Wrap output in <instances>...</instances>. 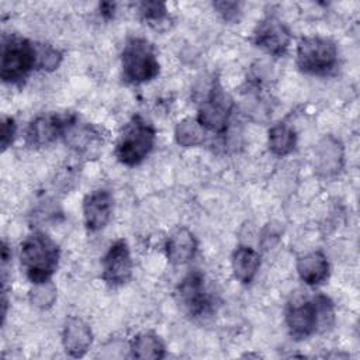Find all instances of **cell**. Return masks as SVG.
Masks as SVG:
<instances>
[{
	"instance_id": "6da1fadb",
	"label": "cell",
	"mask_w": 360,
	"mask_h": 360,
	"mask_svg": "<svg viewBox=\"0 0 360 360\" xmlns=\"http://www.w3.org/2000/svg\"><path fill=\"white\" fill-rule=\"evenodd\" d=\"M333 319V302L322 294L311 300L292 302L285 311L287 329L295 340L307 339L321 329H329Z\"/></svg>"
},
{
	"instance_id": "7a4b0ae2",
	"label": "cell",
	"mask_w": 360,
	"mask_h": 360,
	"mask_svg": "<svg viewBox=\"0 0 360 360\" xmlns=\"http://www.w3.org/2000/svg\"><path fill=\"white\" fill-rule=\"evenodd\" d=\"M59 257L58 243L41 231L28 235L20 248L21 266L32 284L51 280L58 269Z\"/></svg>"
},
{
	"instance_id": "3957f363",
	"label": "cell",
	"mask_w": 360,
	"mask_h": 360,
	"mask_svg": "<svg viewBox=\"0 0 360 360\" xmlns=\"http://www.w3.org/2000/svg\"><path fill=\"white\" fill-rule=\"evenodd\" d=\"M297 66L312 76H330L339 66V49L335 41L321 35L302 37L297 45Z\"/></svg>"
},
{
	"instance_id": "277c9868",
	"label": "cell",
	"mask_w": 360,
	"mask_h": 360,
	"mask_svg": "<svg viewBox=\"0 0 360 360\" xmlns=\"http://www.w3.org/2000/svg\"><path fill=\"white\" fill-rule=\"evenodd\" d=\"M34 69H37L35 42L20 35L4 37L0 65L1 80L20 86Z\"/></svg>"
},
{
	"instance_id": "5b68a950",
	"label": "cell",
	"mask_w": 360,
	"mask_h": 360,
	"mask_svg": "<svg viewBox=\"0 0 360 360\" xmlns=\"http://www.w3.org/2000/svg\"><path fill=\"white\" fill-rule=\"evenodd\" d=\"M155 139L153 125L141 115H134L117 141L115 158L125 166H136L152 152Z\"/></svg>"
},
{
	"instance_id": "8992f818",
	"label": "cell",
	"mask_w": 360,
	"mask_h": 360,
	"mask_svg": "<svg viewBox=\"0 0 360 360\" xmlns=\"http://www.w3.org/2000/svg\"><path fill=\"white\" fill-rule=\"evenodd\" d=\"M122 76L128 83L141 84L153 80L160 70L155 46L145 38H129L121 53Z\"/></svg>"
},
{
	"instance_id": "52a82bcc",
	"label": "cell",
	"mask_w": 360,
	"mask_h": 360,
	"mask_svg": "<svg viewBox=\"0 0 360 360\" xmlns=\"http://www.w3.org/2000/svg\"><path fill=\"white\" fill-rule=\"evenodd\" d=\"M232 108V98L225 93L218 82H214L208 96L198 107L197 121L205 128V131L221 135L228 128Z\"/></svg>"
},
{
	"instance_id": "ba28073f",
	"label": "cell",
	"mask_w": 360,
	"mask_h": 360,
	"mask_svg": "<svg viewBox=\"0 0 360 360\" xmlns=\"http://www.w3.org/2000/svg\"><path fill=\"white\" fill-rule=\"evenodd\" d=\"M177 301L190 316H202L211 308V297L208 294L202 273L194 270L188 273L177 285Z\"/></svg>"
},
{
	"instance_id": "9c48e42d",
	"label": "cell",
	"mask_w": 360,
	"mask_h": 360,
	"mask_svg": "<svg viewBox=\"0 0 360 360\" xmlns=\"http://www.w3.org/2000/svg\"><path fill=\"white\" fill-rule=\"evenodd\" d=\"M132 269L134 262L127 240H115L101 259L103 280L111 287L122 285L129 281L132 276Z\"/></svg>"
},
{
	"instance_id": "30bf717a",
	"label": "cell",
	"mask_w": 360,
	"mask_h": 360,
	"mask_svg": "<svg viewBox=\"0 0 360 360\" xmlns=\"http://www.w3.org/2000/svg\"><path fill=\"white\" fill-rule=\"evenodd\" d=\"M253 41L266 53L283 56L291 44V32L280 18L267 15L255 28Z\"/></svg>"
},
{
	"instance_id": "8fae6325",
	"label": "cell",
	"mask_w": 360,
	"mask_h": 360,
	"mask_svg": "<svg viewBox=\"0 0 360 360\" xmlns=\"http://www.w3.org/2000/svg\"><path fill=\"white\" fill-rule=\"evenodd\" d=\"M70 115H58V114H42L34 118L25 129V142L30 148H42L59 136L63 135V131L69 122Z\"/></svg>"
},
{
	"instance_id": "7c38bea8",
	"label": "cell",
	"mask_w": 360,
	"mask_h": 360,
	"mask_svg": "<svg viewBox=\"0 0 360 360\" xmlns=\"http://www.w3.org/2000/svg\"><path fill=\"white\" fill-rule=\"evenodd\" d=\"M114 198L110 191L98 188L87 194L83 200L84 225L90 232H98L107 226L111 219Z\"/></svg>"
},
{
	"instance_id": "4fadbf2b",
	"label": "cell",
	"mask_w": 360,
	"mask_h": 360,
	"mask_svg": "<svg viewBox=\"0 0 360 360\" xmlns=\"http://www.w3.org/2000/svg\"><path fill=\"white\" fill-rule=\"evenodd\" d=\"M93 343V332L87 322L77 316H69L62 330V345L70 357H83Z\"/></svg>"
},
{
	"instance_id": "5bb4252c",
	"label": "cell",
	"mask_w": 360,
	"mask_h": 360,
	"mask_svg": "<svg viewBox=\"0 0 360 360\" xmlns=\"http://www.w3.org/2000/svg\"><path fill=\"white\" fill-rule=\"evenodd\" d=\"M343 145L333 135L323 136L315 146V170L323 177L336 176L343 167Z\"/></svg>"
},
{
	"instance_id": "9a60e30c",
	"label": "cell",
	"mask_w": 360,
	"mask_h": 360,
	"mask_svg": "<svg viewBox=\"0 0 360 360\" xmlns=\"http://www.w3.org/2000/svg\"><path fill=\"white\" fill-rule=\"evenodd\" d=\"M197 238L187 228H179L172 232L165 243L166 257L174 266H183L191 262L197 253Z\"/></svg>"
},
{
	"instance_id": "2e32d148",
	"label": "cell",
	"mask_w": 360,
	"mask_h": 360,
	"mask_svg": "<svg viewBox=\"0 0 360 360\" xmlns=\"http://www.w3.org/2000/svg\"><path fill=\"white\" fill-rule=\"evenodd\" d=\"M329 262L321 250L309 252L298 259L297 273L308 285H319L329 277Z\"/></svg>"
},
{
	"instance_id": "e0dca14e",
	"label": "cell",
	"mask_w": 360,
	"mask_h": 360,
	"mask_svg": "<svg viewBox=\"0 0 360 360\" xmlns=\"http://www.w3.org/2000/svg\"><path fill=\"white\" fill-rule=\"evenodd\" d=\"M260 267L259 253L250 248L240 245L233 250L232 255V270L233 276L243 284H249L256 277Z\"/></svg>"
},
{
	"instance_id": "ac0fdd59",
	"label": "cell",
	"mask_w": 360,
	"mask_h": 360,
	"mask_svg": "<svg viewBox=\"0 0 360 360\" xmlns=\"http://www.w3.org/2000/svg\"><path fill=\"white\" fill-rule=\"evenodd\" d=\"M100 134L89 124H79L75 115H70L69 122L63 131V138L66 143L76 149L77 152L90 150L91 145L100 141Z\"/></svg>"
},
{
	"instance_id": "d6986e66",
	"label": "cell",
	"mask_w": 360,
	"mask_h": 360,
	"mask_svg": "<svg viewBox=\"0 0 360 360\" xmlns=\"http://www.w3.org/2000/svg\"><path fill=\"white\" fill-rule=\"evenodd\" d=\"M131 356L142 360H158L166 356L165 343L153 332H141L129 343Z\"/></svg>"
},
{
	"instance_id": "ffe728a7",
	"label": "cell",
	"mask_w": 360,
	"mask_h": 360,
	"mask_svg": "<svg viewBox=\"0 0 360 360\" xmlns=\"http://www.w3.org/2000/svg\"><path fill=\"white\" fill-rule=\"evenodd\" d=\"M267 143L273 155L281 156V158L287 156L295 149V145H297L295 131L284 122L274 124L269 129Z\"/></svg>"
},
{
	"instance_id": "44dd1931",
	"label": "cell",
	"mask_w": 360,
	"mask_h": 360,
	"mask_svg": "<svg viewBox=\"0 0 360 360\" xmlns=\"http://www.w3.org/2000/svg\"><path fill=\"white\" fill-rule=\"evenodd\" d=\"M207 131L197 121V118H184L181 120L174 129V139L177 145L183 148H194L200 146L205 141Z\"/></svg>"
},
{
	"instance_id": "7402d4cb",
	"label": "cell",
	"mask_w": 360,
	"mask_h": 360,
	"mask_svg": "<svg viewBox=\"0 0 360 360\" xmlns=\"http://www.w3.org/2000/svg\"><path fill=\"white\" fill-rule=\"evenodd\" d=\"M141 18L155 30H162L169 27L170 15L166 4L162 1H142L138 6Z\"/></svg>"
},
{
	"instance_id": "603a6c76",
	"label": "cell",
	"mask_w": 360,
	"mask_h": 360,
	"mask_svg": "<svg viewBox=\"0 0 360 360\" xmlns=\"http://www.w3.org/2000/svg\"><path fill=\"white\" fill-rule=\"evenodd\" d=\"M56 298H58V291L52 280L37 283L30 290V302L39 309L51 308L55 304Z\"/></svg>"
},
{
	"instance_id": "cb8c5ba5",
	"label": "cell",
	"mask_w": 360,
	"mask_h": 360,
	"mask_svg": "<svg viewBox=\"0 0 360 360\" xmlns=\"http://www.w3.org/2000/svg\"><path fill=\"white\" fill-rule=\"evenodd\" d=\"M35 52H37V69L46 70V72H52L58 69L63 58L60 51L53 48L49 44L35 42Z\"/></svg>"
},
{
	"instance_id": "d4e9b609",
	"label": "cell",
	"mask_w": 360,
	"mask_h": 360,
	"mask_svg": "<svg viewBox=\"0 0 360 360\" xmlns=\"http://www.w3.org/2000/svg\"><path fill=\"white\" fill-rule=\"evenodd\" d=\"M214 8L218 11V14L222 17V20L229 21V22H235L239 21V17L242 14L240 10V3L236 1H215L212 3Z\"/></svg>"
},
{
	"instance_id": "484cf974",
	"label": "cell",
	"mask_w": 360,
	"mask_h": 360,
	"mask_svg": "<svg viewBox=\"0 0 360 360\" xmlns=\"http://www.w3.org/2000/svg\"><path fill=\"white\" fill-rule=\"evenodd\" d=\"M17 132V124L13 117H4L1 121V132H0V142H1V149L6 150L15 138Z\"/></svg>"
},
{
	"instance_id": "4316f807",
	"label": "cell",
	"mask_w": 360,
	"mask_h": 360,
	"mask_svg": "<svg viewBox=\"0 0 360 360\" xmlns=\"http://www.w3.org/2000/svg\"><path fill=\"white\" fill-rule=\"evenodd\" d=\"M114 13H115V3H111V1H103L100 3V14L110 20L114 17Z\"/></svg>"
}]
</instances>
